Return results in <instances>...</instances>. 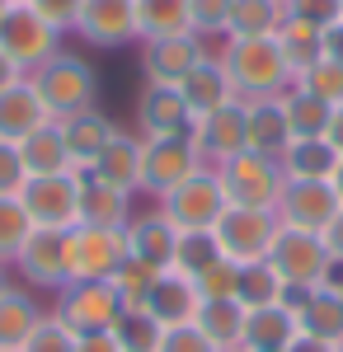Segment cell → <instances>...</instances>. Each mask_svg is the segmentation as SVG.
<instances>
[{
    "instance_id": "cell-1",
    "label": "cell",
    "mask_w": 343,
    "mask_h": 352,
    "mask_svg": "<svg viewBox=\"0 0 343 352\" xmlns=\"http://www.w3.org/2000/svg\"><path fill=\"white\" fill-rule=\"evenodd\" d=\"M216 56H221L240 99H278L296 85L287 56L278 47V33L273 38H226Z\"/></svg>"
},
{
    "instance_id": "cell-2",
    "label": "cell",
    "mask_w": 343,
    "mask_h": 352,
    "mask_svg": "<svg viewBox=\"0 0 343 352\" xmlns=\"http://www.w3.org/2000/svg\"><path fill=\"white\" fill-rule=\"evenodd\" d=\"M28 80L38 85V94H43V104H48V113H52L56 122L71 118V113H80V109H94V94H99L94 66L80 52H66V47H61L52 61H43Z\"/></svg>"
},
{
    "instance_id": "cell-3",
    "label": "cell",
    "mask_w": 343,
    "mask_h": 352,
    "mask_svg": "<svg viewBox=\"0 0 343 352\" xmlns=\"http://www.w3.org/2000/svg\"><path fill=\"white\" fill-rule=\"evenodd\" d=\"M221 188H226V202L231 207H264V212H278V197L287 188V174L273 155H259V151H240L226 164H211Z\"/></svg>"
},
{
    "instance_id": "cell-4",
    "label": "cell",
    "mask_w": 343,
    "mask_h": 352,
    "mask_svg": "<svg viewBox=\"0 0 343 352\" xmlns=\"http://www.w3.org/2000/svg\"><path fill=\"white\" fill-rule=\"evenodd\" d=\"M268 263L278 268V277L287 282V296L291 292H311V287H324L334 277V258L320 240L315 230H296V226H282L278 240L268 249Z\"/></svg>"
},
{
    "instance_id": "cell-5",
    "label": "cell",
    "mask_w": 343,
    "mask_h": 352,
    "mask_svg": "<svg viewBox=\"0 0 343 352\" xmlns=\"http://www.w3.org/2000/svg\"><path fill=\"white\" fill-rule=\"evenodd\" d=\"M0 47L33 76L43 61H52L61 52V28L48 24L33 10V0H5V10H0Z\"/></svg>"
},
{
    "instance_id": "cell-6",
    "label": "cell",
    "mask_w": 343,
    "mask_h": 352,
    "mask_svg": "<svg viewBox=\"0 0 343 352\" xmlns=\"http://www.w3.org/2000/svg\"><path fill=\"white\" fill-rule=\"evenodd\" d=\"M278 230H282V217L264 212V207H226L216 217V226H211V235L221 244V258H231V263H259V258H268Z\"/></svg>"
},
{
    "instance_id": "cell-7",
    "label": "cell",
    "mask_w": 343,
    "mask_h": 352,
    "mask_svg": "<svg viewBox=\"0 0 343 352\" xmlns=\"http://www.w3.org/2000/svg\"><path fill=\"white\" fill-rule=\"evenodd\" d=\"M156 207L174 221L179 230H211V226H216V217H221L231 202H226V188H221L216 169H211V164H202V169H193V174H188L179 188L165 192Z\"/></svg>"
},
{
    "instance_id": "cell-8",
    "label": "cell",
    "mask_w": 343,
    "mask_h": 352,
    "mask_svg": "<svg viewBox=\"0 0 343 352\" xmlns=\"http://www.w3.org/2000/svg\"><path fill=\"white\" fill-rule=\"evenodd\" d=\"M127 258V235L113 226H71L66 230V263L71 282H108L118 263Z\"/></svg>"
},
{
    "instance_id": "cell-9",
    "label": "cell",
    "mask_w": 343,
    "mask_h": 352,
    "mask_svg": "<svg viewBox=\"0 0 343 352\" xmlns=\"http://www.w3.org/2000/svg\"><path fill=\"white\" fill-rule=\"evenodd\" d=\"M24 212L33 226H48V230H71L80 226V174L76 169H61V174H33L19 192Z\"/></svg>"
},
{
    "instance_id": "cell-10",
    "label": "cell",
    "mask_w": 343,
    "mask_h": 352,
    "mask_svg": "<svg viewBox=\"0 0 343 352\" xmlns=\"http://www.w3.org/2000/svg\"><path fill=\"white\" fill-rule=\"evenodd\" d=\"M193 169H202L193 136H141V192H151L156 202L179 188Z\"/></svg>"
},
{
    "instance_id": "cell-11",
    "label": "cell",
    "mask_w": 343,
    "mask_h": 352,
    "mask_svg": "<svg viewBox=\"0 0 343 352\" xmlns=\"http://www.w3.org/2000/svg\"><path fill=\"white\" fill-rule=\"evenodd\" d=\"M118 292L108 287V282H66L61 292L52 296V315L61 324L71 329V333H104L113 329L118 320Z\"/></svg>"
},
{
    "instance_id": "cell-12",
    "label": "cell",
    "mask_w": 343,
    "mask_h": 352,
    "mask_svg": "<svg viewBox=\"0 0 343 352\" xmlns=\"http://www.w3.org/2000/svg\"><path fill=\"white\" fill-rule=\"evenodd\" d=\"M14 268L28 287L38 292H61L71 282V263H66V230H48L33 226V235L24 240V249L14 254Z\"/></svg>"
},
{
    "instance_id": "cell-13",
    "label": "cell",
    "mask_w": 343,
    "mask_h": 352,
    "mask_svg": "<svg viewBox=\"0 0 343 352\" xmlns=\"http://www.w3.org/2000/svg\"><path fill=\"white\" fill-rule=\"evenodd\" d=\"M188 136H193V146H198L202 164H226L231 155L249 151V122H245V99H231L226 109H216V113H207V118H198Z\"/></svg>"
},
{
    "instance_id": "cell-14",
    "label": "cell",
    "mask_w": 343,
    "mask_h": 352,
    "mask_svg": "<svg viewBox=\"0 0 343 352\" xmlns=\"http://www.w3.org/2000/svg\"><path fill=\"white\" fill-rule=\"evenodd\" d=\"M291 315H296V329L306 338H324V343H343V282L339 272L324 282V287H311V292H291Z\"/></svg>"
},
{
    "instance_id": "cell-15",
    "label": "cell",
    "mask_w": 343,
    "mask_h": 352,
    "mask_svg": "<svg viewBox=\"0 0 343 352\" xmlns=\"http://www.w3.org/2000/svg\"><path fill=\"white\" fill-rule=\"evenodd\" d=\"M76 33L90 47H104V52L136 43V0H85Z\"/></svg>"
},
{
    "instance_id": "cell-16",
    "label": "cell",
    "mask_w": 343,
    "mask_h": 352,
    "mask_svg": "<svg viewBox=\"0 0 343 352\" xmlns=\"http://www.w3.org/2000/svg\"><path fill=\"white\" fill-rule=\"evenodd\" d=\"M339 192L329 188V179H287V188L278 197V217L282 226H296V230H324L329 217L339 212Z\"/></svg>"
},
{
    "instance_id": "cell-17",
    "label": "cell",
    "mask_w": 343,
    "mask_h": 352,
    "mask_svg": "<svg viewBox=\"0 0 343 352\" xmlns=\"http://www.w3.org/2000/svg\"><path fill=\"white\" fill-rule=\"evenodd\" d=\"M207 56L202 38L198 33H179V38H151L141 43V71H146V85H179L188 80V71Z\"/></svg>"
},
{
    "instance_id": "cell-18",
    "label": "cell",
    "mask_w": 343,
    "mask_h": 352,
    "mask_svg": "<svg viewBox=\"0 0 343 352\" xmlns=\"http://www.w3.org/2000/svg\"><path fill=\"white\" fill-rule=\"evenodd\" d=\"M198 305H202L198 282H193L188 272H179V268H165V272H156V282H151L141 310H146L160 329H174V324H193Z\"/></svg>"
},
{
    "instance_id": "cell-19",
    "label": "cell",
    "mask_w": 343,
    "mask_h": 352,
    "mask_svg": "<svg viewBox=\"0 0 343 352\" xmlns=\"http://www.w3.org/2000/svg\"><path fill=\"white\" fill-rule=\"evenodd\" d=\"M123 235H127V258L136 263H146L151 272H165L174 268V249H179V226L165 217V212H146V217H132L123 226Z\"/></svg>"
},
{
    "instance_id": "cell-20",
    "label": "cell",
    "mask_w": 343,
    "mask_h": 352,
    "mask_svg": "<svg viewBox=\"0 0 343 352\" xmlns=\"http://www.w3.org/2000/svg\"><path fill=\"white\" fill-rule=\"evenodd\" d=\"M136 127L141 136H188L193 113L174 85H141L136 94Z\"/></svg>"
},
{
    "instance_id": "cell-21",
    "label": "cell",
    "mask_w": 343,
    "mask_h": 352,
    "mask_svg": "<svg viewBox=\"0 0 343 352\" xmlns=\"http://www.w3.org/2000/svg\"><path fill=\"white\" fill-rule=\"evenodd\" d=\"M296 315H291V300H273V305H254L245 315V338L240 352H287L296 343Z\"/></svg>"
},
{
    "instance_id": "cell-22",
    "label": "cell",
    "mask_w": 343,
    "mask_h": 352,
    "mask_svg": "<svg viewBox=\"0 0 343 352\" xmlns=\"http://www.w3.org/2000/svg\"><path fill=\"white\" fill-rule=\"evenodd\" d=\"M61 136H66V151H71V169H90L108 151V141L118 136V122L99 109H80L71 118H61Z\"/></svg>"
},
{
    "instance_id": "cell-23",
    "label": "cell",
    "mask_w": 343,
    "mask_h": 352,
    "mask_svg": "<svg viewBox=\"0 0 343 352\" xmlns=\"http://www.w3.org/2000/svg\"><path fill=\"white\" fill-rule=\"evenodd\" d=\"M179 94H184V104H188V113H193V122H198V118H207V113H216V109H226L231 99H240L216 52H207L198 66H193V71H188V80L179 85Z\"/></svg>"
},
{
    "instance_id": "cell-24",
    "label": "cell",
    "mask_w": 343,
    "mask_h": 352,
    "mask_svg": "<svg viewBox=\"0 0 343 352\" xmlns=\"http://www.w3.org/2000/svg\"><path fill=\"white\" fill-rule=\"evenodd\" d=\"M43 122H56V118L48 113L43 94H38V85L28 80V76L0 94V141H14V146H19V141L33 136Z\"/></svg>"
},
{
    "instance_id": "cell-25",
    "label": "cell",
    "mask_w": 343,
    "mask_h": 352,
    "mask_svg": "<svg viewBox=\"0 0 343 352\" xmlns=\"http://www.w3.org/2000/svg\"><path fill=\"white\" fill-rule=\"evenodd\" d=\"M80 174H90V179L108 184V188H118V192H127V197H136V192H141V136L118 132L113 141H108L104 155L90 164V169H80Z\"/></svg>"
},
{
    "instance_id": "cell-26",
    "label": "cell",
    "mask_w": 343,
    "mask_h": 352,
    "mask_svg": "<svg viewBox=\"0 0 343 352\" xmlns=\"http://www.w3.org/2000/svg\"><path fill=\"white\" fill-rule=\"evenodd\" d=\"M245 122H249V151L282 160V151L291 146L282 94H278V99H245Z\"/></svg>"
},
{
    "instance_id": "cell-27",
    "label": "cell",
    "mask_w": 343,
    "mask_h": 352,
    "mask_svg": "<svg viewBox=\"0 0 343 352\" xmlns=\"http://www.w3.org/2000/svg\"><path fill=\"white\" fill-rule=\"evenodd\" d=\"M43 305L38 296H28L19 287H10L5 296H0V352H24L28 338H33V329L43 324Z\"/></svg>"
},
{
    "instance_id": "cell-28",
    "label": "cell",
    "mask_w": 343,
    "mask_h": 352,
    "mask_svg": "<svg viewBox=\"0 0 343 352\" xmlns=\"http://www.w3.org/2000/svg\"><path fill=\"white\" fill-rule=\"evenodd\" d=\"M80 221L85 226H113V230H123L132 221V197L99 184V179H90V174H80Z\"/></svg>"
},
{
    "instance_id": "cell-29",
    "label": "cell",
    "mask_w": 343,
    "mask_h": 352,
    "mask_svg": "<svg viewBox=\"0 0 343 352\" xmlns=\"http://www.w3.org/2000/svg\"><path fill=\"white\" fill-rule=\"evenodd\" d=\"M179 33H193L188 0H136V43L179 38Z\"/></svg>"
},
{
    "instance_id": "cell-30",
    "label": "cell",
    "mask_w": 343,
    "mask_h": 352,
    "mask_svg": "<svg viewBox=\"0 0 343 352\" xmlns=\"http://www.w3.org/2000/svg\"><path fill=\"white\" fill-rule=\"evenodd\" d=\"M245 315H249V310H245L236 296L202 300V305H198V315H193V324L202 329L221 352H231V348H240V338H245Z\"/></svg>"
},
{
    "instance_id": "cell-31",
    "label": "cell",
    "mask_w": 343,
    "mask_h": 352,
    "mask_svg": "<svg viewBox=\"0 0 343 352\" xmlns=\"http://www.w3.org/2000/svg\"><path fill=\"white\" fill-rule=\"evenodd\" d=\"M19 155H24L28 179L33 174H61V169H71V151H66L61 122H43L33 136H24L19 141Z\"/></svg>"
},
{
    "instance_id": "cell-32",
    "label": "cell",
    "mask_w": 343,
    "mask_h": 352,
    "mask_svg": "<svg viewBox=\"0 0 343 352\" xmlns=\"http://www.w3.org/2000/svg\"><path fill=\"white\" fill-rule=\"evenodd\" d=\"M287 24V0H236L226 38H273Z\"/></svg>"
},
{
    "instance_id": "cell-33",
    "label": "cell",
    "mask_w": 343,
    "mask_h": 352,
    "mask_svg": "<svg viewBox=\"0 0 343 352\" xmlns=\"http://www.w3.org/2000/svg\"><path fill=\"white\" fill-rule=\"evenodd\" d=\"M339 160H343V155L320 136V141H291L278 164H282L287 179H334Z\"/></svg>"
},
{
    "instance_id": "cell-34",
    "label": "cell",
    "mask_w": 343,
    "mask_h": 352,
    "mask_svg": "<svg viewBox=\"0 0 343 352\" xmlns=\"http://www.w3.org/2000/svg\"><path fill=\"white\" fill-rule=\"evenodd\" d=\"M282 109H287L291 141H320V136L329 132V118H334V109H329L324 99L306 94V89H296V85L282 94Z\"/></svg>"
},
{
    "instance_id": "cell-35",
    "label": "cell",
    "mask_w": 343,
    "mask_h": 352,
    "mask_svg": "<svg viewBox=\"0 0 343 352\" xmlns=\"http://www.w3.org/2000/svg\"><path fill=\"white\" fill-rule=\"evenodd\" d=\"M236 300L245 310L254 305H273V300H287V282L278 277V268L259 258V263H240V282H236Z\"/></svg>"
},
{
    "instance_id": "cell-36",
    "label": "cell",
    "mask_w": 343,
    "mask_h": 352,
    "mask_svg": "<svg viewBox=\"0 0 343 352\" xmlns=\"http://www.w3.org/2000/svg\"><path fill=\"white\" fill-rule=\"evenodd\" d=\"M278 47H282V56H287L291 76H301L306 66H315V61H320V28L287 14V24L278 28Z\"/></svg>"
},
{
    "instance_id": "cell-37",
    "label": "cell",
    "mask_w": 343,
    "mask_h": 352,
    "mask_svg": "<svg viewBox=\"0 0 343 352\" xmlns=\"http://www.w3.org/2000/svg\"><path fill=\"white\" fill-rule=\"evenodd\" d=\"M113 338H118V352H160L165 329H160L146 310H118Z\"/></svg>"
},
{
    "instance_id": "cell-38",
    "label": "cell",
    "mask_w": 343,
    "mask_h": 352,
    "mask_svg": "<svg viewBox=\"0 0 343 352\" xmlns=\"http://www.w3.org/2000/svg\"><path fill=\"white\" fill-rule=\"evenodd\" d=\"M221 258V244L211 230H179V249H174V268L198 277L202 268H211Z\"/></svg>"
},
{
    "instance_id": "cell-39",
    "label": "cell",
    "mask_w": 343,
    "mask_h": 352,
    "mask_svg": "<svg viewBox=\"0 0 343 352\" xmlns=\"http://www.w3.org/2000/svg\"><path fill=\"white\" fill-rule=\"evenodd\" d=\"M151 282H156V272L146 268V263H136V258H123L118 272L108 277V287L118 292V305H123V310H141V305H146V292H151Z\"/></svg>"
},
{
    "instance_id": "cell-40",
    "label": "cell",
    "mask_w": 343,
    "mask_h": 352,
    "mask_svg": "<svg viewBox=\"0 0 343 352\" xmlns=\"http://www.w3.org/2000/svg\"><path fill=\"white\" fill-rule=\"evenodd\" d=\"M33 235L24 202L19 197H0V263H14V254L24 249V240Z\"/></svg>"
},
{
    "instance_id": "cell-41",
    "label": "cell",
    "mask_w": 343,
    "mask_h": 352,
    "mask_svg": "<svg viewBox=\"0 0 343 352\" xmlns=\"http://www.w3.org/2000/svg\"><path fill=\"white\" fill-rule=\"evenodd\" d=\"M296 89L315 94V99H324V104L334 109V104H343V66L329 61V56H320L315 66H306V71L296 76Z\"/></svg>"
},
{
    "instance_id": "cell-42",
    "label": "cell",
    "mask_w": 343,
    "mask_h": 352,
    "mask_svg": "<svg viewBox=\"0 0 343 352\" xmlns=\"http://www.w3.org/2000/svg\"><path fill=\"white\" fill-rule=\"evenodd\" d=\"M231 5H236V0H188V10H193V33H198V38H226Z\"/></svg>"
},
{
    "instance_id": "cell-43",
    "label": "cell",
    "mask_w": 343,
    "mask_h": 352,
    "mask_svg": "<svg viewBox=\"0 0 343 352\" xmlns=\"http://www.w3.org/2000/svg\"><path fill=\"white\" fill-rule=\"evenodd\" d=\"M198 292H202V300H226L236 296V282H240V263H231V258H216L211 268H202L198 277Z\"/></svg>"
},
{
    "instance_id": "cell-44",
    "label": "cell",
    "mask_w": 343,
    "mask_h": 352,
    "mask_svg": "<svg viewBox=\"0 0 343 352\" xmlns=\"http://www.w3.org/2000/svg\"><path fill=\"white\" fill-rule=\"evenodd\" d=\"M24 352H76V333H71V329L48 310V315H43V324L33 329V338H28Z\"/></svg>"
},
{
    "instance_id": "cell-45",
    "label": "cell",
    "mask_w": 343,
    "mask_h": 352,
    "mask_svg": "<svg viewBox=\"0 0 343 352\" xmlns=\"http://www.w3.org/2000/svg\"><path fill=\"white\" fill-rule=\"evenodd\" d=\"M28 184V169H24V155L14 141H0V197H19Z\"/></svg>"
},
{
    "instance_id": "cell-46",
    "label": "cell",
    "mask_w": 343,
    "mask_h": 352,
    "mask_svg": "<svg viewBox=\"0 0 343 352\" xmlns=\"http://www.w3.org/2000/svg\"><path fill=\"white\" fill-rule=\"evenodd\" d=\"M287 14L291 19H306L315 28H329L343 19V0H287Z\"/></svg>"
},
{
    "instance_id": "cell-47",
    "label": "cell",
    "mask_w": 343,
    "mask_h": 352,
    "mask_svg": "<svg viewBox=\"0 0 343 352\" xmlns=\"http://www.w3.org/2000/svg\"><path fill=\"white\" fill-rule=\"evenodd\" d=\"M160 352H221V348H216L198 324H174V329H165Z\"/></svg>"
},
{
    "instance_id": "cell-48",
    "label": "cell",
    "mask_w": 343,
    "mask_h": 352,
    "mask_svg": "<svg viewBox=\"0 0 343 352\" xmlns=\"http://www.w3.org/2000/svg\"><path fill=\"white\" fill-rule=\"evenodd\" d=\"M80 5H85V0H33V10H38L52 28H61V33H76Z\"/></svg>"
},
{
    "instance_id": "cell-49",
    "label": "cell",
    "mask_w": 343,
    "mask_h": 352,
    "mask_svg": "<svg viewBox=\"0 0 343 352\" xmlns=\"http://www.w3.org/2000/svg\"><path fill=\"white\" fill-rule=\"evenodd\" d=\"M320 240H324V249H329V258H334V268H343V207L329 217V226L320 230Z\"/></svg>"
},
{
    "instance_id": "cell-50",
    "label": "cell",
    "mask_w": 343,
    "mask_h": 352,
    "mask_svg": "<svg viewBox=\"0 0 343 352\" xmlns=\"http://www.w3.org/2000/svg\"><path fill=\"white\" fill-rule=\"evenodd\" d=\"M320 56H329V61L343 66V19L329 24V28H320Z\"/></svg>"
},
{
    "instance_id": "cell-51",
    "label": "cell",
    "mask_w": 343,
    "mask_h": 352,
    "mask_svg": "<svg viewBox=\"0 0 343 352\" xmlns=\"http://www.w3.org/2000/svg\"><path fill=\"white\" fill-rule=\"evenodd\" d=\"M76 352H118V338H113V329H104V333H80Z\"/></svg>"
},
{
    "instance_id": "cell-52",
    "label": "cell",
    "mask_w": 343,
    "mask_h": 352,
    "mask_svg": "<svg viewBox=\"0 0 343 352\" xmlns=\"http://www.w3.org/2000/svg\"><path fill=\"white\" fill-rule=\"evenodd\" d=\"M24 76H28V71H24V66H19V61H14L10 52H5V47H0V94H5L10 85H19Z\"/></svg>"
},
{
    "instance_id": "cell-53",
    "label": "cell",
    "mask_w": 343,
    "mask_h": 352,
    "mask_svg": "<svg viewBox=\"0 0 343 352\" xmlns=\"http://www.w3.org/2000/svg\"><path fill=\"white\" fill-rule=\"evenodd\" d=\"M324 141H329V146L343 155V104H334V118H329V132H324Z\"/></svg>"
},
{
    "instance_id": "cell-54",
    "label": "cell",
    "mask_w": 343,
    "mask_h": 352,
    "mask_svg": "<svg viewBox=\"0 0 343 352\" xmlns=\"http://www.w3.org/2000/svg\"><path fill=\"white\" fill-rule=\"evenodd\" d=\"M339 343H324V338H306V333H296V343L287 352H334Z\"/></svg>"
},
{
    "instance_id": "cell-55",
    "label": "cell",
    "mask_w": 343,
    "mask_h": 352,
    "mask_svg": "<svg viewBox=\"0 0 343 352\" xmlns=\"http://www.w3.org/2000/svg\"><path fill=\"white\" fill-rule=\"evenodd\" d=\"M329 188L339 192V202H343V160H339V169H334V179H329Z\"/></svg>"
},
{
    "instance_id": "cell-56",
    "label": "cell",
    "mask_w": 343,
    "mask_h": 352,
    "mask_svg": "<svg viewBox=\"0 0 343 352\" xmlns=\"http://www.w3.org/2000/svg\"><path fill=\"white\" fill-rule=\"evenodd\" d=\"M10 287H14V282H10V263H0V296H5Z\"/></svg>"
},
{
    "instance_id": "cell-57",
    "label": "cell",
    "mask_w": 343,
    "mask_h": 352,
    "mask_svg": "<svg viewBox=\"0 0 343 352\" xmlns=\"http://www.w3.org/2000/svg\"><path fill=\"white\" fill-rule=\"evenodd\" d=\"M334 352H343V343H339V348H334Z\"/></svg>"
},
{
    "instance_id": "cell-58",
    "label": "cell",
    "mask_w": 343,
    "mask_h": 352,
    "mask_svg": "<svg viewBox=\"0 0 343 352\" xmlns=\"http://www.w3.org/2000/svg\"><path fill=\"white\" fill-rule=\"evenodd\" d=\"M231 352H240V348H231Z\"/></svg>"
}]
</instances>
